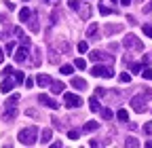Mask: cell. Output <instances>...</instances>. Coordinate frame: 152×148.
<instances>
[{
  "label": "cell",
  "instance_id": "obj_26",
  "mask_svg": "<svg viewBox=\"0 0 152 148\" xmlns=\"http://www.w3.org/2000/svg\"><path fill=\"white\" fill-rule=\"evenodd\" d=\"M142 76H144L146 81H152V68H144V72H142Z\"/></svg>",
  "mask_w": 152,
  "mask_h": 148
},
{
  "label": "cell",
  "instance_id": "obj_32",
  "mask_svg": "<svg viewBox=\"0 0 152 148\" xmlns=\"http://www.w3.org/2000/svg\"><path fill=\"white\" fill-rule=\"evenodd\" d=\"M17 102H19V95L15 93V95H11V97H9V102H7V106H13V104H17Z\"/></svg>",
  "mask_w": 152,
  "mask_h": 148
},
{
  "label": "cell",
  "instance_id": "obj_25",
  "mask_svg": "<svg viewBox=\"0 0 152 148\" xmlns=\"http://www.w3.org/2000/svg\"><path fill=\"white\" fill-rule=\"evenodd\" d=\"M125 146H129V148H135V146H140V142H137L135 138H127V142H125Z\"/></svg>",
  "mask_w": 152,
  "mask_h": 148
},
{
  "label": "cell",
  "instance_id": "obj_1",
  "mask_svg": "<svg viewBox=\"0 0 152 148\" xmlns=\"http://www.w3.org/2000/svg\"><path fill=\"white\" fill-rule=\"evenodd\" d=\"M36 138H38V129H36L34 125L21 129V131H19V136H17V140L21 142L23 146H32V144H36Z\"/></svg>",
  "mask_w": 152,
  "mask_h": 148
},
{
  "label": "cell",
  "instance_id": "obj_38",
  "mask_svg": "<svg viewBox=\"0 0 152 148\" xmlns=\"http://www.w3.org/2000/svg\"><path fill=\"white\" fill-rule=\"evenodd\" d=\"M68 138H70V140H78V131H74V129H72V131H68Z\"/></svg>",
  "mask_w": 152,
  "mask_h": 148
},
{
  "label": "cell",
  "instance_id": "obj_13",
  "mask_svg": "<svg viewBox=\"0 0 152 148\" xmlns=\"http://www.w3.org/2000/svg\"><path fill=\"white\" fill-rule=\"evenodd\" d=\"M97 127H99V123H97V121H87V123L83 125V131H85V133H91V131H95Z\"/></svg>",
  "mask_w": 152,
  "mask_h": 148
},
{
  "label": "cell",
  "instance_id": "obj_24",
  "mask_svg": "<svg viewBox=\"0 0 152 148\" xmlns=\"http://www.w3.org/2000/svg\"><path fill=\"white\" fill-rule=\"evenodd\" d=\"M74 68H78V70H85V68H87V62H85L83 57H78V59L74 62Z\"/></svg>",
  "mask_w": 152,
  "mask_h": 148
},
{
  "label": "cell",
  "instance_id": "obj_45",
  "mask_svg": "<svg viewBox=\"0 0 152 148\" xmlns=\"http://www.w3.org/2000/svg\"><path fill=\"white\" fill-rule=\"evenodd\" d=\"M97 95H106V89L104 87H97Z\"/></svg>",
  "mask_w": 152,
  "mask_h": 148
},
{
  "label": "cell",
  "instance_id": "obj_36",
  "mask_svg": "<svg viewBox=\"0 0 152 148\" xmlns=\"http://www.w3.org/2000/svg\"><path fill=\"white\" fill-rule=\"evenodd\" d=\"M121 83H131V76H129L127 72H123V74H121Z\"/></svg>",
  "mask_w": 152,
  "mask_h": 148
},
{
  "label": "cell",
  "instance_id": "obj_6",
  "mask_svg": "<svg viewBox=\"0 0 152 148\" xmlns=\"http://www.w3.org/2000/svg\"><path fill=\"white\" fill-rule=\"evenodd\" d=\"M38 102H40L42 106H47V108H51V110H57V108H59V104H57L53 97L45 95V93H40V95H38Z\"/></svg>",
  "mask_w": 152,
  "mask_h": 148
},
{
  "label": "cell",
  "instance_id": "obj_52",
  "mask_svg": "<svg viewBox=\"0 0 152 148\" xmlns=\"http://www.w3.org/2000/svg\"><path fill=\"white\" fill-rule=\"evenodd\" d=\"M150 59H152V55H150Z\"/></svg>",
  "mask_w": 152,
  "mask_h": 148
},
{
  "label": "cell",
  "instance_id": "obj_4",
  "mask_svg": "<svg viewBox=\"0 0 152 148\" xmlns=\"http://www.w3.org/2000/svg\"><path fill=\"white\" fill-rule=\"evenodd\" d=\"M91 74H93V76H104V78H112L114 76L112 68H108V66H93Z\"/></svg>",
  "mask_w": 152,
  "mask_h": 148
},
{
  "label": "cell",
  "instance_id": "obj_30",
  "mask_svg": "<svg viewBox=\"0 0 152 148\" xmlns=\"http://www.w3.org/2000/svg\"><path fill=\"white\" fill-rule=\"evenodd\" d=\"M144 133H146V136H152V121H148V123L144 125Z\"/></svg>",
  "mask_w": 152,
  "mask_h": 148
},
{
  "label": "cell",
  "instance_id": "obj_27",
  "mask_svg": "<svg viewBox=\"0 0 152 148\" xmlns=\"http://www.w3.org/2000/svg\"><path fill=\"white\" fill-rule=\"evenodd\" d=\"M68 4H70V9H74V11H80V4H83V2H78V0H70Z\"/></svg>",
  "mask_w": 152,
  "mask_h": 148
},
{
  "label": "cell",
  "instance_id": "obj_39",
  "mask_svg": "<svg viewBox=\"0 0 152 148\" xmlns=\"http://www.w3.org/2000/svg\"><path fill=\"white\" fill-rule=\"evenodd\" d=\"M142 68H144V64H133V66H131V70L135 72V74H137V72H140Z\"/></svg>",
  "mask_w": 152,
  "mask_h": 148
},
{
  "label": "cell",
  "instance_id": "obj_51",
  "mask_svg": "<svg viewBox=\"0 0 152 148\" xmlns=\"http://www.w3.org/2000/svg\"><path fill=\"white\" fill-rule=\"evenodd\" d=\"M23 2H28V0H23Z\"/></svg>",
  "mask_w": 152,
  "mask_h": 148
},
{
  "label": "cell",
  "instance_id": "obj_29",
  "mask_svg": "<svg viewBox=\"0 0 152 148\" xmlns=\"http://www.w3.org/2000/svg\"><path fill=\"white\" fill-rule=\"evenodd\" d=\"M102 116H104L106 121H110V119H112V110H110V108H104V110H102Z\"/></svg>",
  "mask_w": 152,
  "mask_h": 148
},
{
  "label": "cell",
  "instance_id": "obj_50",
  "mask_svg": "<svg viewBox=\"0 0 152 148\" xmlns=\"http://www.w3.org/2000/svg\"><path fill=\"white\" fill-rule=\"evenodd\" d=\"M112 2H116V0H112Z\"/></svg>",
  "mask_w": 152,
  "mask_h": 148
},
{
  "label": "cell",
  "instance_id": "obj_33",
  "mask_svg": "<svg viewBox=\"0 0 152 148\" xmlns=\"http://www.w3.org/2000/svg\"><path fill=\"white\" fill-rule=\"evenodd\" d=\"M15 74V83H23V72H13Z\"/></svg>",
  "mask_w": 152,
  "mask_h": 148
},
{
  "label": "cell",
  "instance_id": "obj_5",
  "mask_svg": "<svg viewBox=\"0 0 152 148\" xmlns=\"http://www.w3.org/2000/svg\"><path fill=\"white\" fill-rule=\"evenodd\" d=\"M64 104H66L68 108H78V106H83V100H80V95L64 93Z\"/></svg>",
  "mask_w": 152,
  "mask_h": 148
},
{
  "label": "cell",
  "instance_id": "obj_15",
  "mask_svg": "<svg viewBox=\"0 0 152 148\" xmlns=\"http://www.w3.org/2000/svg\"><path fill=\"white\" fill-rule=\"evenodd\" d=\"M53 138V129H42V136H40V142L42 144H49Z\"/></svg>",
  "mask_w": 152,
  "mask_h": 148
},
{
  "label": "cell",
  "instance_id": "obj_3",
  "mask_svg": "<svg viewBox=\"0 0 152 148\" xmlns=\"http://www.w3.org/2000/svg\"><path fill=\"white\" fill-rule=\"evenodd\" d=\"M131 108L135 110V112H146L148 110V106H146V97L144 95H135V97H131Z\"/></svg>",
  "mask_w": 152,
  "mask_h": 148
},
{
  "label": "cell",
  "instance_id": "obj_8",
  "mask_svg": "<svg viewBox=\"0 0 152 148\" xmlns=\"http://www.w3.org/2000/svg\"><path fill=\"white\" fill-rule=\"evenodd\" d=\"M13 87H15V78H11V74H9V76L2 81V87H0V91H2V93H11Z\"/></svg>",
  "mask_w": 152,
  "mask_h": 148
},
{
  "label": "cell",
  "instance_id": "obj_20",
  "mask_svg": "<svg viewBox=\"0 0 152 148\" xmlns=\"http://www.w3.org/2000/svg\"><path fill=\"white\" fill-rule=\"evenodd\" d=\"M116 119L123 121V123H127V121H129V112H127V110H118V112H116Z\"/></svg>",
  "mask_w": 152,
  "mask_h": 148
},
{
  "label": "cell",
  "instance_id": "obj_9",
  "mask_svg": "<svg viewBox=\"0 0 152 148\" xmlns=\"http://www.w3.org/2000/svg\"><path fill=\"white\" fill-rule=\"evenodd\" d=\"M15 116H17V108H15V106H7L4 114H2V121H4V123H9V121H13Z\"/></svg>",
  "mask_w": 152,
  "mask_h": 148
},
{
  "label": "cell",
  "instance_id": "obj_7",
  "mask_svg": "<svg viewBox=\"0 0 152 148\" xmlns=\"http://www.w3.org/2000/svg\"><path fill=\"white\" fill-rule=\"evenodd\" d=\"M28 59V45H21L17 51H15V62L17 64H23Z\"/></svg>",
  "mask_w": 152,
  "mask_h": 148
},
{
  "label": "cell",
  "instance_id": "obj_49",
  "mask_svg": "<svg viewBox=\"0 0 152 148\" xmlns=\"http://www.w3.org/2000/svg\"><path fill=\"white\" fill-rule=\"evenodd\" d=\"M47 2H55V0H47Z\"/></svg>",
  "mask_w": 152,
  "mask_h": 148
},
{
  "label": "cell",
  "instance_id": "obj_40",
  "mask_svg": "<svg viewBox=\"0 0 152 148\" xmlns=\"http://www.w3.org/2000/svg\"><path fill=\"white\" fill-rule=\"evenodd\" d=\"M13 72H15V70H13L11 66H7V68L2 70V74H4V76H9V74H13Z\"/></svg>",
  "mask_w": 152,
  "mask_h": 148
},
{
  "label": "cell",
  "instance_id": "obj_44",
  "mask_svg": "<svg viewBox=\"0 0 152 148\" xmlns=\"http://www.w3.org/2000/svg\"><path fill=\"white\" fill-rule=\"evenodd\" d=\"M26 87H28V89H32V87H34V81H32V78H28V81H26Z\"/></svg>",
  "mask_w": 152,
  "mask_h": 148
},
{
  "label": "cell",
  "instance_id": "obj_42",
  "mask_svg": "<svg viewBox=\"0 0 152 148\" xmlns=\"http://www.w3.org/2000/svg\"><path fill=\"white\" fill-rule=\"evenodd\" d=\"M13 49H15V42H9L7 45V53H13Z\"/></svg>",
  "mask_w": 152,
  "mask_h": 148
},
{
  "label": "cell",
  "instance_id": "obj_12",
  "mask_svg": "<svg viewBox=\"0 0 152 148\" xmlns=\"http://www.w3.org/2000/svg\"><path fill=\"white\" fill-rule=\"evenodd\" d=\"M70 85H72L74 89H80V91L87 89V81H85V78H78V76H74V78L70 81Z\"/></svg>",
  "mask_w": 152,
  "mask_h": 148
},
{
  "label": "cell",
  "instance_id": "obj_10",
  "mask_svg": "<svg viewBox=\"0 0 152 148\" xmlns=\"http://www.w3.org/2000/svg\"><path fill=\"white\" fill-rule=\"evenodd\" d=\"M64 89H66V85L61 81H51V93L59 95V93H64Z\"/></svg>",
  "mask_w": 152,
  "mask_h": 148
},
{
  "label": "cell",
  "instance_id": "obj_35",
  "mask_svg": "<svg viewBox=\"0 0 152 148\" xmlns=\"http://www.w3.org/2000/svg\"><path fill=\"white\" fill-rule=\"evenodd\" d=\"M87 49H89V45H87L85 40H83V42H78V51H80V53H87Z\"/></svg>",
  "mask_w": 152,
  "mask_h": 148
},
{
  "label": "cell",
  "instance_id": "obj_34",
  "mask_svg": "<svg viewBox=\"0 0 152 148\" xmlns=\"http://www.w3.org/2000/svg\"><path fill=\"white\" fill-rule=\"evenodd\" d=\"M142 30H144V34L148 36V38H152V26H144Z\"/></svg>",
  "mask_w": 152,
  "mask_h": 148
},
{
  "label": "cell",
  "instance_id": "obj_11",
  "mask_svg": "<svg viewBox=\"0 0 152 148\" xmlns=\"http://www.w3.org/2000/svg\"><path fill=\"white\" fill-rule=\"evenodd\" d=\"M89 59H91V62H104V59H108V55H106L104 51H91Z\"/></svg>",
  "mask_w": 152,
  "mask_h": 148
},
{
  "label": "cell",
  "instance_id": "obj_47",
  "mask_svg": "<svg viewBox=\"0 0 152 148\" xmlns=\"http://www.w3.org/2000/svg\"><path fill=\"white\" fill-rule=\"evenodd\" d=\"M121 4H123V7H129V4H131V0H121Z\"/></svg>",
  "mask_w": 152,
  "mask_h": 148
},
{
  "label": "cell",
  "instance_id": "obj_19",
  "mask_svg": "<svg viewBox=\"0 0 152 148\" xmlns=\"http://www.w3.org/2000/svg\"><path fill=\"white\" fill-rule=\"evenodd\" d=\"M121 30H123V26H106V30H104V32L110 36V34H116V32H121Z\"/></svg>",
  "mask_w": 152,
  "mask_h": 148
},
{
  "label": "cell",
  "instance_id": "obj_22",
  "mask_svg": "<svg viewBox=\"0 0 152 148\" xmlns=\"http://www.w3.org/2000/svg\"><path fill=\"white\" fill-rule=\"evenodd\" d=\"M30 30H32V32H38V30H40V26H38V17H32V21H30Z\"/></svg>",
  "mask_w": 152,
  "mask_h": 148
},
{
  "label": "cell",
  "instance_id": "obj_43",
  "mask_svg": "<svg viewBox=\"0 0 152 148\" xmlns=\"http://www.w3.org/2000/svg\"><path fill=\"white\" fill-rule=\"evenodd\" d=\"M150 11H152V0H150V4L144 7V13H150Z\"/></svg>",
  "mask_w": 152,
  "mask_h": 148
},
{
  "label": "cell",
  "instance_id": "obj_17",
  "mask_svg": "<svg viewBox=\"0 0 152 148\" xmlns=\"http://www.w3.org/2000/svg\"><path fill=\"white\" fill-rule=\"evenodd\" d=\"M30 17H32V11L30 9H21V11H19V19H21V21H28Z\"/></svg>",
  "mask_w": 152,
  "mask_h": 148
},
{
  "label": "cell",
  "instance_id": "obj_16",
  "mask_svg": "<svg viewBox=\"0 0 152 148\" xmlns=\"http://www.w3.org/2000/svg\"><path fill=\"white\" fill-rule=\"evenodd\" d=\"M89 108H91V112H99V110H102L97 97H91V100H89Z\"/></svg>",
  "mask_w": 152,
  "mask_h": 148
},
{
  "label": "cell",
  "instance_id": "obj_48",
  "mask_svg": "<svg viewBox=\"0 0 152 148\" xmlns=\"http://www.w3.org/2000/svg\"><path fill=\"white\" fill-rule=\"evenodd\" d=\"M2 62H4V51L0 49V64H2Z\"/></svg>",
  "mask_w": 152,
  "mask_h": 148
},
{
  "label": "cell",
  "instance_id": "obj_41",
  "mask_svg": "<svg viewBox=\"0 0 152 148\" xmlns=\"http://www.w3.org/2000/svg\"><path fill=\"white\" fill-rule=\"evenodd\" d=\"M144 97H146V100H152V89H146V91H144Z\"/></svg>",
  "mask_w": 152,
  "mask_h": 148
},
{
  "label": "cell",
  "instance_id": "obj_31",
  "mask_svg": "<svg viewBox=\"0 0 152 148\" xmlns=\"http://www.w3.org/2000/svg\"><path fill=\"white\" fill-rule=\"evenodd\" d=\"M49 62H51V64H57V62H59V55H57L55 51H51V55H49Z\"/></svg>",
  "mask_w": 152,
  "mask_h": 148
},
{
  "label": "cell",
  "instance_id": "obj_23",
  "mask_svg": "<svg viewBox=\"0 0 152 148\" xmlns=\"http://www.w3.org/2000/svg\"><path fill=\"white\" fill-rule=\"evenodd\" d=\"M40 62H42V59H40V49H36V51H34V59H32V64H34V66H40Z\"/></svg>",
  "mask_w": 152,
  "mask_h": 148
},
{
  "label": "cell",
  "instance_id": "obj_46",
  "mask_svg": "<svg viewBox=\"0 0 152 148\" xmlns=\"http://www.w3.org/2000/svg\"><path fill=\"white\" fill-rule=\"evenodd\" d=\"M4 4H7V9H11V11H13V9H15V4H13V2H11V0H7V2H4Z\"/></svg>",
  "mask_w": 152,
  "mask_h": 148
},
{
  "label": "cell",
  "instance_id": "obj_37",
  "mask_svg": "<svg viewBox=\"0 0 152 148\" xmlns=\"http://www.w3.org/2000/svg\"><path fill=\"white\" fill-rule=\"evenodd\" d=\"M13 34L19 36V38H23V30H21V28H13Z\"/></svg>",
  "mask_w": 152,
  "mask_h": 148
},
{
  "label": "cell",
  "instance_id": "obj_21",
  "mask_svg": "<svg viewBox=\"0 0 152 148\" xmlns=\"http://www.w3.org/2000/svg\"><path fill=\"white\" fill-rule=\"evenodd\" d=\"M59 72L64 74V76H70V74L74 72V66H68V64H66V66H61V68H59Z\"/></svg>",
  "mask_w": 152,
  "mask_h": 148
},
{
  "label": "cell",
  "instance_id": "obj_2",
  "mask_svg": "<svg viewBox=\"0 0 152 148\" xmlns=\"http://www.w3.org/2000/svg\"><path fill=\"white\" fill-rule=\"evenodd\" d=\"M123 45H125L127 49H133V51H144V42L137 40V36H135V34H127V36H125V40H123Z\"/></svg>",
  "mask_w": 152,
  "mask_h": 148
},
{
  "label": "cell",
  "instance_id": "obj_18",
  "mask_svg": "<svg viewBox=\"0 0 152 148\" xmlns=\"http://www.w3.org/2000/svg\"><path fill=\"white\" fill-rule=\"evenodd\" d=\"M97 30H99V28H97V23H91V26L87 28V38H93V36L97 34Z\"/></svg>",
  "mask_w": 152,
  "mask_h": 148
},
{
  "label": "cell",
  "instance_id": "obj_28",
  "mask_svg": "<svg viewBox=\"0 0 152 148\" xmlns=\"http://www.w3.org/2000/svg\"><path fill=\"white\" fill-rule=\"evenodd\" d=\"M99 13H102V15H112L114 11H112V9H108V7H104V2H102V4H99Z\"/></svg>",
  "mask_w": 152,
  "mask_h": 148
},
{
  "label": "cell",
  "instance_id": "obj_14",
  "mask_svg": "<svg viewBox=\"0 0 152 148\" xmlns=\"http://www.w3.org/2000/svg\"><path fill=\"white\" fill-rule=\"evenodd\" d=\"M51 81H53V78L49 76V74H40V76L36 78V83L40 85V87H47V85H51Z\"/></svg>",
  "mask_w": 152,
  "mask_h": 148
}]
</instances>
